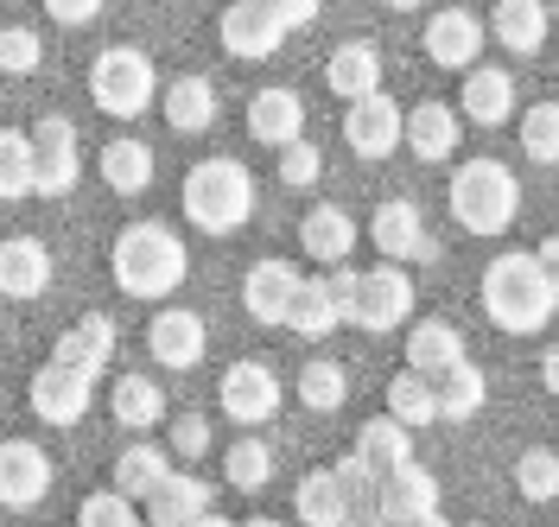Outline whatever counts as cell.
Returning a JSON list of instances; mask_svg holds the SVG:
<instances>
[{
	"label": "cell",
	"mask_w": 559,
	"mask_h": 527,
	"mask_svg": "<svg viewBox=\"0 0 559 527\" xmlns=\"http://www.w3.org/2000/svg\"><path fill=\"white\" fill-rule=\"evenodd\" d=\"M369 242L382 248V261H432L439 254L414 197H388L382 211H376V223H369Z\"/></svg>",
	"instance_id": "obj_13"
},
{
	"label": "cell",
	"mask_w": 559,
	"mask_h": 527,
	"mask_svg": "<svg viewBox=\"0 0 559 527\" xmlns=\"http://www.w3.org/2000/svg\"><path fill=\"white\" fill-rule=\"evenodd\" d=\"M76 178H83V159H76V128H70V115L33 121V197H70Z\"/></svg>",
	"instance_id": "obj_8"
},
{
	"label": "cell",
	"mask_w": 559,
	"mask_h": 527,
	"mask_svg": "<svg viewBox=\"0 0 559 527\" xmlns=\"http://www.w3.org/2000/svg\"><path fill=\"white\" fill-rule=\"evenodd\" d=\"M166 477H173V452H166V445H146V439H134L128 452L115 457V490L134 495V502H146V495L159 490Z\"/></svg>",
	"instance_id": "obj_31"
},
{
	"label": "cell",
	"mask_w": 559,
	"mask_h": 527,
	"mask_svg": "<svg viewBox=\"0 0 559 527\" xmlns=\"http://www.w3.org/2000/svg\"><path fill=\"white\" fill-rule=\"evenodd\" d=\"M267 477H274V445H267V439H236V445L223 452V483H229V490L254 495V490H267Z\"/></svg>",
	"instance_id": "obj_36"
},
{
	"label": "cell",
	"mask_w": 559,
	"mask_h": 527,
	"mask_svg": "<svg viewBox=\"0 0 559 527\" xmlns=\"http://www.w3.org/2000/svg\"><path fill=\"white\" fill-rule=\"evenodd\" d=\"M489 38L509 51V58H534L547 38H554V20L540 0H496L489 7Z\"/></svg>",
	"instance_id": "obj_18"
},
{
	"label": "cell",
	"mask_w": 559,
	"mask_h": 527,
	"mask_svg": "<svg viewBox=\"0 0 559 527\" xmlns=\"http://www.w3.org/2000/svg\"><path fill=\"white\" fill-rule=\"evenodd\" d=\"M534 254H540V267H547V280H554V292H559V236H547Z\"/></svg>",
	"instance_id": "obj_49"
},
{
	"label": "cell",
	"mask_w": 559,
	"mask_h": 527,
	"mask_svg": "<svg viewBox=\"0 0 559 527\" xmlns=\"http://www.w3.org/2000/svg\"><path fill=\"white\" fill-rule=\"evenodd\" d=\"M337 324H344V312H337L331 286H324V280L299 286V299H293V312H286V331H293V337H331Z\"/></svg>",
	"instance_id": "obj_38"
},
{
	"label": "cell",
	"mask_w": 559,
	"mask_h": 527,
	"mask_svg": "<svg viewBox=\"0 0 559 527\" xmlns=\"http://www.w3.org/2000/svg\"><path fill=\"white\" fill-rule=\"evenodd\" d=\"M254 216V178L242 159H204L185 172V223L204 236H236Z\"/></svg>",
	"instance_id": "obj_3"
},
{
	"label": "cell",
	"mask_w": 559,
	"mask_h": 527,
	"mask_svg": "<svg viewBox=\"0 0 559 527\" xmlns=\"http://www.w3.org/2000/svg\"><path fill=\"white\" fill-rule=\"evenodd\" d=\"M356 457H362L376 477L401 470V464H414V426H401L394 414H382V420H362V432H356Z\"/></svg>",
	"instance_id": "obj_29"
},
{
	"label": "cell",
	"mask_w": 559,
	"mask_h": 527,
	"mask_svg": "<svg viewBox=\"0 0 559 527\" xmlns=\"http://www.w3.org/2000/svg\"><path fill=\"white\" fill-rule=\"evenodd\" d=\"M484 20L477 13H464V7H445V13H432L426 20V33H419V45H426V58L439 64V71H477V58H484Z\"/></svg>",
	"instance_id": "obj_11"
},
{
	"label": "cell",
	"mask_w": 559,
	"mask_h": 527,
	"mask_svg": "<svg viewBox=\"0 0 559 527\" xmlns=\"http://www.w3.org/2000/svg\"><path fill=\"white\" fill-rule=\"evenodd\" d=\"M293 394H299V407H312V414H337V407L349 400V375H344V362H331V356L306 362Z\"/></svg>",
	"instance_id": "obj_37"
},
{
	"label": "cell",
	"mask_w": 559,
	"mask_h": 527,
	"mask_svg": "<svg viewBox=\"0 0 559 527\" xmlns=\"http://www.w3.org/2000/svg\"><path fill=\"white\" fill-rule=\"evenodd\" d=\"M191 527H229V522H223V515H216V508H210L204 522H191Z\"/></svg>",
	"instance_id": "obj_52"
},
{
	"label": "cell",
	"mask_w": 559,
	"mask_h": 527,
	"mask_svg": "<svg viewBox=\"0 0 559 527\" xmlns=\"http://www.w3.org/2000/svg\"><path fill=\"white\" fill-rule=\"evenodd\" d=\"M173 452L185 457V464H198V457L210 452V420H204V414H185V420H173Z\"/></svg>",
	"instance_id": "obj_45"
},
{
	"label": "cell",
	"mask_w": 559,
	"mask_h": 527,
	"mask_svg": "<svg viewBox=\"0 0 559 527\" xmlns=\"http://www.w3.org/2000/svg\"><path fill=\"white\" fill-rule=\"evenodd\" d=\"M318 178H324V153H318L312 141L280 146V184H286V191H306V184H318Z\"/></svg>",
	"instance_id": "obj_44"
},
{
	"label": "cell",
	"mask_w": 559,
	"mask_h": 527,
	"mask_svg": "<svg viewBox=\"0 0 559 527\" xmlns=\"http://www.w3.org/2000/svg\"><path fill=\"white\" fill-rule=\"evenodd\" d=\"M324 286H331V299H337V312H344V324H349V312H356V286H362V274H356V267H331V274H324Z\"/></svg>",
	"instance_id": "obj_47"
},
{
	"label": "cell",
	"mask_w": 559,
	"mask_h": 527,
	"mask_svg": "<svg viewBox=\"0 0 559 527\" xmlns=\"http://www.w3.org/2000/svg\"><path fill=\"white\" fill-rule=\"evenodd\" d=\"M344 141H349V153H356V159H388L394 146H407V108H394V96H388V89L362 96V103H349Z\"/></svg>",
	"instance_id": "obj_9"
},
{
	"label": "cell",
	"mask_w": 559,
	"mask_h": 527,
	"mask_svg": "<svg viewBox=\"0 0 559 527\" xmlns=\"http://www.w3.org/2000/svg\"><path fill=\"white\" fill-rule=\"evenodd\" d=\"M484 400H489V382H484V369H477V362H457V369L439 375V420H445V426L484 414Z\"/></svg>",
	"instance_id": "obj_35"
},
{
	"label": "cell",
	"mask_w": 559,
	"mask_h": 527,
	"mask_svg": "<svg viewBox=\"0 0 559 527\" xmlns=\"http://www.w3.org/2000/svg\"><path fill=\"white\" fill-rule=\"evenodd\" d=\"M210 502H216V490H210L204 477H191V470H173L159 490L146 495V527H191L210 515Z\"/></svg>",
	"instance_id": "obj_19"
},
{
	"label": "cell",
	"mask_w": 559,
	"mask_h": 527,
	"mask_svg": "<svg viewBox=\"0 0 559 527\" xmlns=\"http://www.w3.org/2000/svg\"><path fill=\"white\" fill-rule=\"evenodd\" d=\"M407 318H414V280H407V267H394V261L369 267L362 286H356V312H349V324L369 331V337H388V331H401Z\"/></svg>",
	"instance_id": "obj_6"
},
{
	"label": "cell",
	"mask_w": 559,
	"mask_h": 527,
	"mask_svg": "<svg viewBox=\"0 0 559 527\" xmlns=\"http://www.w3.org/2000/svg\"><path fill=\"white\" fill-rule=\"evenodd\" d=\"M293 515H299L306 527H356V502H349V490L337 483V470L324 464V470H312V477H299Z\"/></svg>",
	"instance_id": "obj_25"
},
{
	"label": "cell",
	"mask_w": 559,
	"mask_h": 527,
	"mask_svg": "<svg viewBox=\"0 0 559 527\" xmlns=\"http://www.w3.org/2000/svg\"><path fill=\"white\" fill-rule=\"evenodd\" d=\"M146 350L159 369H198L210 350V331L198 312H185V306H166V312L146 324Z\"/></svg>",
	"instance_id": "obj_12"
},
{
	"label": "cell",
	"mask_w": 559,
	"mask_h": 527,
	"mask_svg": "<svg viewBox=\"0 0 559 527\" xmlns=\"http://www.w3.org/2000/svg\"><path fill=\"white\" fill-rule=\"evenodd\" d=\"M51 495V457L33 439H7L0 445V508H33Z\"/></svg>",
	"instance_id": "obj_14"
},
{
	"label": "cell",
	"mask_w": 559,
	"mask_h": 527,
	"mask_svg": "<svg viewBox=\"0 0 559 527\" xmlns=\"http://www.w3.org/2000/svg\"><path fill=\"white\" fill-rule=\"evenodd\" d=\"M540 382H547V394L559 400V344H547V356H540Z\"/></svg>",
	"instance_id": "obj_50"
},
{
	"label": "cell",
	"mask_w": 559,
	"mask_h": 527,
	"mask_svg": "<svg viewBox=\"0 0 559 527\" xmlns=\"http://www.w3.org/2000/svg\"><path fill=\"white\" fill-rule=\"evenodd\" d=\"M216 407H223V420H236V426H267L280 414V375L261 356H242V362L223 369Z\"/></svg>",
	"instance_id": "obj_7"
},
{
	"label": "cell",
	"mask_w": 559,
	"mask_h": 527,
	"mask_svg": "<svg viewBox=\"0 0 559 527\" xmlns=\"http://www.w3.org/2000/svg\"><path fill=\"white\" fill-rule=\"evenodd\" d=\"M299 267H286V261H254L242 280V312L254 318V324H286V312H293V299H299Z\"/></svg>",
	"instance_id": "obj_17"
},
{
	"label": "cell",
	"mask_w": 559,
	"mask_h": 527,
	"mask_svg": "<svg viewBox=\"0 0 559 527\" xmlns=\"http://www.w3.org/2000/svg\"><path fill=\"white\" fill-rule=\"evenodd\" d=\"M407 527H452L445 515H419V522H407Z\"/></svg>",
	"instance_id": "obj_51"
},
{
	"label": "cell",
	"mask_w": 559,
	"mask_h": 527,
	"mask_svg": "<svg viewBox=\"0 0 559 527\" xmlns=\"http://www.w3.org/2000/svg\"><path fill=\"white\" fill-rule=\"evenodd\" d=\"M108 407H115V420L128 426V432H153V426L166 420V394H159V382H146V375H121L115 394H108Z\"/></svg>",
	"instance_id": "obj_33"
},
{
	"label": "cell",
	"mask_w": 559,
	"mask_h": 527,
	"mask_svg": "<svg viewBox=\"0 0 559 527\" xmlns=\"http://www.w3.org/2000/svg\"><path fill=\"white\" fill-rule=\"evenodd\" d=\"M242 527H280V522H267V515H261V522H242Z\"/></svg>",
	"instance_id": "obj_54"
},
{
	"label": "cell",
	"mask_w": 559,
	"mask_h": 527,
	"mask_svg": "<svg viewBox=\"0 0 559 527\" xmlns=\"http://www.w3.org/2000/svg\"><path fill=\"white\" fill-rule=\"evenodd\" d=\"M76 527H146V515H134V495H121L115 483L96 495H83L76 508Z\"/></svg>",
	"instance_id": "obj_41"
},
{
	"label": "cell",
	"mask_w": 559,
	"mask_h": 527,
	"mask_svg": "<svg viewBox=\"0 0 559 527\" xmlns=\"http://www.w3.org/2000/svg\"><path fill=\"white\" fill-rule=\"evenodd\" d=\"M33 191V134L0 128V204H20Z\"/></svg>",
	"instance_id": "obj_39"
},
{
	"label": "cell",
	"mask_w": 559,
	"mask_h": 527,
	"mask_svg": "<svg viewBox=\"0 0 559 527\" xmlns=\"http://www.w3.org/2000/svg\"><path fill=\"white\" fill-rule=\"evenodd\" d=\"M216 38H223V51H229V58L261 64V58H274V51H280L286 26H280V13L267 7V0H236V7H223Z\"/></svg>",
	"instance_id": "obj_10"
},
{
	"label": "cell",
	"mask_w": 559,
	"mask_h": 527,
	"mask_svg": "<svg viewBox=\"0 0 559 527\" xmlns=\"http://www.w3.org/2000/svg\"><path fill=\"white\" fill-rule=\"evenodd\" d=\"M267 7L280 13V26L293 33V26H312V20H318V7H324V0H267Z\"/></svg>",
	"instance_id": "obj_48"
},
{
	"label": "cell",
	"mask_w": 559,
	"mask_h": 527,
	"mask_svg": "<svg viewBox=\"0 0 559 527\" xmlns=\"http://www.w3.org/2000/svg\"><path fill=\"white\" fill-rule=\"evenodd\" d=\"M108 356H115V324H108L103 312L76 318L64 337H58V350H51V362H64V369H83L90 382L108 369Z\"/></svg>",
	"instance_id": "obj_27"
},
{
	"label": "cell",
	"mask_w": 559,
	"mask_h": 527,
	"mask_svg": "<svg viewBox=\"0 0 559 527\" xmlns=\"http://www.w3.org/2000/svg\"><path fill=\"white\" fill-rule=\"evenodd\" d=\"M457 362H471V350H464V331L457 324H445V318H426V324H414L407 331V369H419V375H445V369H457Z\"/></svg>",
	"instance_id": "obj_26"
},
{
	"label": "cell",
	"mask_w": 559,
	"mask_h": 527,
	"mask_svg": "<svg viewBox=\"0 0 559 527\" xmlns=\"http://www.w3.org/2000/svg\"><path fill=\"white\" fill-rule=\"evenodd\" d=\"M299 248H306L312 261H324V267H344L349 248H356V223H349L344 204H318V211H306V223H299Z\"/></svg>",
	"instance_id": "obj_28"
},
{
	"label": "cell",
	"mask_w": 559,
	"mask_h": 527,
	"mask_svg": "<svg viewBox=\"0 0 559 527\" xmlns=\"http://www.w3.org/2000/svg\"><path fill=\"white\" fill-rule=\"evenodd\" d=\"M33 414L45 426H76L90 414V375L64 369V362H45L33 375Z\"/></svg>",
	"instance_id": "obj_15"
},
{
	"label": "cell",
	"mask_w": 559,
	"mask_h": 527,
	"mask_svg": "<svg viewBox=\"0 0 559 527\" xmlns=\"http://www.w3.org/2000/svg\"><path fill=\"white\" fill-rule=\"evenodd\" d=\"M51 286V248L38 236H7L0 242V292L7 299H38Z\"/></svg>",
	"instance_id": "obj_24"
},
{
	"label": "cell",
	"mask_w": 559,
	"mask_h": 527,
	"mask_svg": "<svg viewBox=\"0 0 559 527\" xmlns=\"http://www.w3.org/2000/svg\"><path fill=\"white\" fill-rule=\"evenodd\" d=\"M90 103L115 115V121H134L146 108L159 103V71H153V58L134 51V45H108L103 58L90 64Z\"/></svg>",
	"instance_id": "obj_5"
},
{
	"label": "cell",
	"mask_w": 559,
	"mask_h": 527,
	"mask_svg": "<svg viewBox=\"0 0 559 527\" xmlns=\"http://www.w3.org/2000/svg\"><path fill=\"white\" fill-rule=\"evenodd\" d=\"M522 153L534 166H559V103H534L522 115Z\"/></svg>",
	"instance_id": "obj_40"
},
{
	"label": "cell",
	"mask_w": 559,
	"mask_h": 527,
	"mask_svg": "<svg viewBox=\"0 0 559 527\" xmlns=\"http://www.w3.org/2000/svg\"><path fill=\"white\" fill-rule=\"evenodd\" d=\"M103 184L108 191H121V197H140L146 184H153V146L146 141H108L103 146Z\"/></svg>",
	"instance_id": "obj_32"
},
{
	"label": "cell",
	"mask_w": 559,
	"mask_h": 527,
	"mask_svg": "<svg viewBox=\"0 0 559 527\" xmlns=\"http://www.w3.org/2000/svg\"><path fill=\"white\" fill-rule=\"evenodd\" d=\"M324 83H331V96H344V103L376 96V89H382V51H376L369 38H349V45H337V51L324 58Z\"/></svg>",
	"instance_id": "obj_23"
},
{
	"label": "cell",
	"mask_w": 559,
	"mask_h": 527,
	"mask_svg": "<svg viewBox=\"0 0 559 527\" xmlns=\"http://www.w3.org/2000/svg\"><path fill=\"white\" fill-rule=\"evenodd\" d=\"M248 134L261 146H274V153L306 141V103H299V89H261L248 103Z\"/></svg>",
	"instance_id": "obj_22"
},
{
	"label": "cell",
	"mask_w": 559,
	"mask_h": 527,
	"mask_svg": "<svg viewBox=\"0 0 559 527\" xmlns=\"http://www.w3.org/2000/svg\"><path fill=\"white\" fill-rule=\"evenodd\" d=\"M457 134H464V115H457L452 103H414V108H407V153L426 159V166L452 159Z\"/></svg>",
	"instance_id": "obj_21"
},
{
	"label": "cell",
	"mask_w": 559,
	"mask_h": 527,
	"mask_svg": "<svg viewBox=\"0 0 559 527\" xmlns=\"http://www.w3.org/2000/svg\"><path fill=\"white\" fill-rule=\"evenodd\" d=\"M108 0H45V13L58 20V26H90V20H103Z\"/></svg>",
	"instance_id": "obj_46"
},
{
	"label": "cell",
	"mask_w": 559,
	"mask_h": 527,
	"mask_svg": "<svg viewBox=\"0 0 559 527\" xmlns=\"http://www.w3.org/2000/svg\"><path fill=\"white\" fill-rule=\"evenodd\" d=\"M388 7H426V0H388Z\"/></svg>",
	"instance_id": "obj_53"
},
{
	"label": "cell",
	"mask_w": 559,
	"mask_h": 527,
	"mask_svg": "<svg viewBox=\"0 0 559 527\" xmlns=\"http://www.w3.org/2000/svg\"><path fill=\"white\" fill-rule=\"evenodd\" d=\"M382 522L388 527H407V522H419V515H439V477L426 470V464H401V470H388L382 477Z\"/></svg>",
	"instance_id": "obj_16"
},
{
	"label": "cell",
	"mask_w": 559,
	"mask_h": 527,
	"mask_svg": "<svg viewBox=\"0 0 559 527\" xmlns=\"http://www.w3.org/2000/svg\"><path fill=\"white\" fill-rule=\"evenodd\" d=\"M388 414L401 426H439V382L419 375V369H401L388 382Z\"/></svg>",
	"instance_id": "obj_34"
},
{
	"label": "cell",
	"mask_w": 559,
	"mask_h": 527,
	"mask_svg": "<svg viewBox=\"0 0 559 527\" xmlns=\"http://www.w3.org/2000/svg\"><path fill=\"white\" fill-rule=\"evenodd\" d=\"M515 490H522V502H554L559 495V452H522Z\"/></svg>",
	"instance_id": "obj_42"
},
{
	"label": "cell",
	"mask_w": 559,
	"mask_h": 527,
	"mask_svg": "<svg viewBox=\"0 0 559 527\" xmlns=\"http://www.w3.org/2000/svg\"><path fill=\"white\" fill-rule=\"evenodd\" d=\"M484 312H489V324L509 331V337H534L540 324H554L559 292H554V280H547V267H540L534 248H515V254H496V261H489Z\"/></svg>",
	"instance_id": "obj_1"
},
{
	"label": "cell",
	"mask_w": 559,
	"mask_h": 527,
	"mask_svg": "<svg viewBox=\"0 0 559 527\" xmlns=\"http://www.w3.org/2000/svg\"><path fill=\"white\" fill-rule=\"evenodd\" d=\"M457 115L477 121V128H502V121L515 115V76L502 71V64H477V71H464Z\"/></svg>",
	"instance_id": "obj_20"
},
{
	"label": "cell",
	"mask_w": 559,
	"mask_h": 527,
	"mask_svg": "<svg viewBox=\"0 0 559 527\" xmlns=\"http://www.w3.org/2000/svg\"><path fill=\"white\" fill-rule=\"evenodd\" d=\"M159 108H166V121L178 134H204L216 121V83L210 76H178V83L159 89Z\"/></svg>",
	"instance_id": "obj_30"
},
{
	"label": "cell",
	"mask_w": 559,
	"mask_h": 527,
	"mask_svg": "<svg viewBox=\"0 0 559 527\" xmlns=\"http://www.w3.org/2000/svg\"><path fill=\"white\" fill-rule=\"evenodd\" d=\"M38 64H45V45H38L33 26H0V71L33 76Z\"/></svg>",
	"instance_id": "obj_43"
},
{
	"label": "cell",
	"mask_w": 559,
	"mask_h": 527,
	"mask_svg": "<svg viewBox=\"0 0 559 527\" xmlns=\"http://www.w3.org/2000/svg\"><path fill=\"white\" fill-rule=\"evenodd\" d=\"M452 216L457 229L471 236H502L515 216H522V178L509 172L502 159H464L452 172Z\"/></svg>",
	"instance_id": "obj_4"
},
{
	"label": "cell",
	"mask_w": 559,
	"mask_h": 527,
	"mask_svg": "<svg viewBox=\"0 0 559 527\" xmlns=\"http://www.w3.org/2000/svg\"><path fill=\"white\" fill-rule=\"evenodd\" d=\"M108 267H115V286L128 299H173L185 286V274H191V254H185V242L166 223H128L115 236Z\"/></svg>",
	"instance_id": "obj_2"
}]
</instances>
